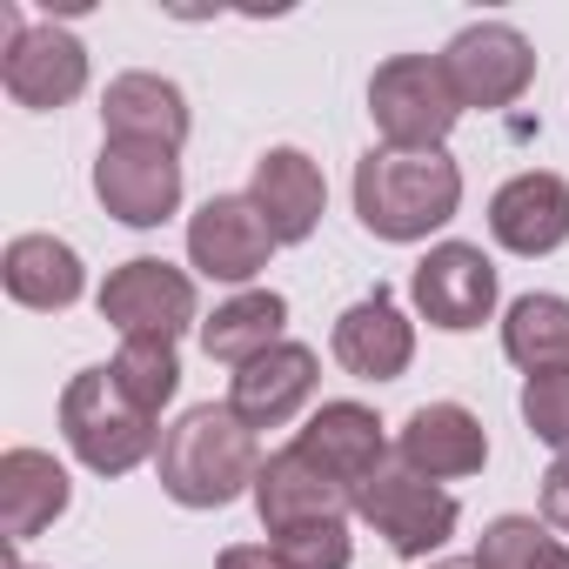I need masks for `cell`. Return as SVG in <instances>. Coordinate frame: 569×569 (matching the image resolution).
Here are the masks:
<instances>
[{
    "label": "cell",
    "mask_w": 569,
    "mask_h": 569,
    "mask_svg": "<svg viewBox=\"0 0 569 569\" xmlns=\"http://www.w3.org/2000/svg\"><path fill=\"white\" fill-rule=\"evenodd\" d=\"M476 569H569V542H556L536 516H496L482 529Z\"/></svg>",
    "instance_id": "24"
},
{
    "label": "cell",
    "mask_w": 569,
    "mask_h": 569,
    "mask_svg": "<svg viewBox=\"0 0 569 569\" xmlns=\"http://www.w3.org/2000/svg\"><path fill=\"white\" fill-rule=\"evenodd\" d=\"M274 549L289 556L296 569H349V556H356L349 522H302L289 536H274Z\"/></svg>",
    "instance_id": "27"
},
{
    "label": "cell",
    "mask_w": 569,
    "mask_h": 569,
    "mask_svg": "<svg viewBox=\"0 0 569 569\" xmlns=\"http://www.w3.org/2000/svg\"><path fill=\"white\" fill-rule=\"evenodd\" d=\"M8 569H28V562H21V556H8Z\"/></svg>",
    "instance_id": "31"
},
{
    "label": "cell",
    "mask_w": 569,
    "mask_h": 569,
    "mask_svg": "<svg viewBox=\"0 0 569 569\" xmlns=\"http://www.w3.org/2000/svg\"><path fill=\"white\" fill-rule=\"evenodd\" d=\"M436 569H476V562H436Z\"/></svg>",
    "instance_id": "30"
},
{
    "label": "cell",
    "mask_w": 569,
    "mask_h": 569,
    "mask_svg": "<svg viewBox=\"0 0 569 569\" xmlns=\"http://www.w3.org/2000/svg\"><path fill=\"white\" fill-rule=\"evenodd\" d=\"M542 522L569 536V456H556V462L542 469Z\"/></svg>",
    "instance_id": "28"
},
{
    "label": "cell",
    "mask_w": 569,
    "mask_h": 569,
    "mask_svg": "<svg viewBox=\"0 0 569 569\" xmlns=\"http://www.w3.org/2000/svg\"><path fill=\"white\" fill-rule=\"evenodd\" d=\"M502 349L516 369H569V302L562 296H516L502 316Z\"/></svg>",
    "instance_id": "23"
},
{
    "label": "cell",
    "mask_w": 569,
    "mask_h": 569,
    "mask_svg": "<svg viewBox=\"0 0 569 569\" xmlns=\"http://www.w3.org/2000/svg\"><path fill=\"white\" fill-rule=\"evenodd\" d=\"M329 349H336V362H342L349 376H362V382H396V376L409 369V356H416V329L402 322V309H396L389 289H369L356 309H342Z\"/></svg>",
    "instance_id": "17"
},
{
    "label": "cell",
    "mask_w": 569,
    "mask_h": 569,
    "mask_svg": "<svg viewBox=\"0 0 569 569\" xmlns=\"http://www.w3.org/2000/svg\"><path fill=\"white\" fill-rule=\"evenodd\" d=\"M456 208H462V168L442 148H429V154L369 148L356 161V214L382 241H422L429 228L456 221Z\"/></svg>",
    "instance_id": "1"
},
{
    "label": "cell",
    "mask_w": 569,
    "mask_h": 569,
    "mask_svg": "<svg viewBox=\"0 0 569 569\" xmlns=\"http://www.w3.org/2000/svg\"><path fill=\"white\" fill-rule=\"evenodd\" d=\"M254 509H261V529L268 536H289L302 522H349L356 509V489L336 482L329 469H316L296 442L289 449H274L254 476Z\"/></svg>",
    "instance_id": "10"
},
{
    "label": "cell",
    "mask_w": 569,
    "mask_h": 569,
    "mask_svg": "<svg viewBox=\"0 0 569 569\" xmlns=\"http://www.w3.org/2000/svg\"><path fill=\"white\" fill-rule=\"evenodd\" d=\"M409 296H416V309H422L429 329H449V336L482 329L489 309H496V261L476 241H442V248H429L416 261Z\"/></svg>",
    "instance_id": "7"
},
{
    "label": "cell",
    "mask_w": 569,
    "mask_h": 569,
    "mask_svg": "<svg viewBox=\"0 0 569 569\" xmlns=\"http://www.w3.org/2000/svg\"><path fill=\"white\" fill-rule=\"evenodd\" d=\"M94 194L114 221L128 228H161L181 208V161L174 148H141V141H101L94 161Z\"/></svg>",
    "instance_id": "9"
},
{
    "label": "cell",
    "mask_w": 569,
    "mask_h": 569,
    "mask_svg": "<svg viewBox=\"0 0 569 569\" xmlns=\"http://www.w3.org/2000/svg\"><path fill=\"white\" fill-rule=\"evenodd\" d=\"M281 241L268 234V221H261V208L248 201V194H214V201H201V214L188 221V261L208 274V281H254L261 268H268V254H274Z\"/></svg>",
    "instance_id": "11"
},
{
    "label": "cell",
    "mask_w": 569,
    "mask_h": 569,
    "mask_svg": "<svg viewBox=\"0 0 569 569\" xmlns=\"http://www.w3.org/2000/svg\"><path fill=\"white\" fill-rule=\"evenodd\" d=\"M522 422L536 442L569 456V369H536L522 382Z\"/></svg>",
    "instance_id": "26"
},
{
    "label": "cell",
    "mask_w": 569,
    "mask_h": 569,
    "mask_svg": "<svg viewBox=\"0 0 569 569\" xmlns=\"http://www.w3.org/2000/svg\"><path fill=\"white\" fill-rule=\"evenodd\" d=\"M281 322H289V302H281L274 289H241L201 322V349H208V362L248 369L254 356H268L281 342Z\"/></svg>",
    "instance_id": "22"
},
{
    "label": "cell",
    "mask_w": 569,
    "mask_h": 569,
    "mask_svg": "<svg viewBox=\"0 0 569 569\" xmlns=\"http://www.w3.org/2000/svg\"><path fill=\"white\" fill-rule=\"evenodd\" d=\"M248 201L261 208L268 234L289 248V241H309V234H316V221H322V208H329V181H322V168H316L302 148H268V154L254 161Z\"/></svg>",
    "instance_id": "13"
},
{
    "label": "cell",
    "mask_w": 569,
    "mask_h": 569,
    "mask_svg": "<svg viewBox=\"0 0 569 569\" xmlns=\"http://www.w3.org/2000/svg\"><path fill=\"white\" fill-rule=\"evenodd\" d=\"M0 281L21 309H74L81 302V254L61 234H21L8 241V261H0Z\"/></svg>",
    "instance_id": "21"
},
{
    "label": "cell",
    "mask_w": 569,
    "mask_h": 569,
    "mask_svg": "<svg viewBox=\"0 0 569 569\" xmlns=\"http://www.w3.org/2000/svg\"><path fill=\"white\" fill-rule=\"evenodd\" d=\"M254 476H261L254 429L228 402H201L161 436V489L181 509H228L241 489H254Z\"/></svg>",
    "instance_id": "2"
},
{
    "label": "cell",
    "mask_w": 569,
    "mask_h": 569,
    "mask_svg": "<svg viewBox=\"0 0 569 569\" xmlns=\"http://www.w3.org/2000/svg\"><path fill=\"white\" fill-rule=\"evenodd\" d=\"M369 114L382 128V148H442L449 128L462 121V101H456V81L442 68V54H396L376 68L369 81Z\"/></svg>",
    "instance_id": "4"
},
{
    "label": "cell",
    "mask_w": 569,
    "mask_h": 569,
    "mask_svg": "<svg viewBox=\"0 0 569 569\" xmlns=\"http://www.w3.org/2000/svg\"><path fill=\"white\" fill-rule=\"evenodd\" d=\"M61 436L68 449L94 469V476H128L134 462H148L161 449V429H154V409H141L114 369H81L68 389H61Z\"/></svg>",
    "instance_id": "3"
},
{
    "label": "cell",
    "mask_w": 569,
    "mask_h": 569,
    "mask_svg": "<svg viewBox=\"0 0 569 569\" xmlns=\"http://www.w3.org/2000/svg\"><path fill=\"white\" fill-rule=\"evenodd\" d=\"M442 68L456 81V101L462 108H509L536 81V48L509 21H476V28H462L442 48Z\"/></svg>",
    "instance_id": "8"
},
{
    "label": "cell",
    "mask_w": 569,
    "mask_h": 569,
    "mask_svg": "<svg viewBox=\"0 0 569 569\" xmlns=\"http://www.w3.org/2000/svg\"><path fill=\"white\" fill-rule=\"evenodd\" d=\"M101 322H114L121 342H174L194 322V281L161 254H134L101 281Z\"/></svg>",
    "instance_id": "6"
},
{
    "label": "cell",
    "mask_w": 569,
    "mask_h": 569,
    "mask_svg": "<svg viewBox=\"0 0 569 569\" xmlns=\"http://www.w3.org/2000/svg\"><path fill=\"white\" fill-rule=\"evenodd\" d=\"M296 449H302L316 469H329L336 482H349V489H362V482L389 462V436H382L376 409H362V402H322V409L309 416V429L296 436Z\"/></svg>",
    "instance_id": "18"
},
{
    "label": "cell",
    "mask_w": 569,
    "mask_h": 569,
    "mask_svg": "<svg viewBox=\"0 0 569 569\" xmlns=\"http://www.w3.org/2000/svg\"><path fill=\"white\" fill-rule=\"evenodd\" d=\"M396 456H402L416 476H429V482H456V476H476V469L489 462V436H482V422H476L462 402H422V409L402 422Z\"/></svg>",
    "instance_id": "14"
},
{
    "label": "cell",
    "mask_w": 569,
    "mask_h": 569,
    "mask_svg": "<svg viewBox=\"0 0 569 569\" xmlns=\"http://www.w3.org/2000/svg\"><path fill=\"white\" fill-rule=\"evenodd\" d=\"M108 141H141V148H181L188 141V94L168 74H114L101 94Z\"/></svg>",
    "instance_id": "19"
},
{
    "label": "cell",
    "mask_w": 569,
    "mask_h": 569,
    "mask_svg": "<svg viewBox=\"0 0 569 569\" xmlns=\"http://www.w3.org/2000/svg\"><path fill=\"white\" fill-rule=\"evenodd\" d=\"M0 88H8L21 108L48 114V108H68L81 88H88V48L68 34V28H28L8 54H0Z\"/></svg>",
    "instance_id": "12"
},
{
    "label": "cell",
    "mask_w": 569,
    "mask_h": 569,
    "mask_svg": "<svg viewBox=\"0 0 569 569\" xmlns=\"http://www.w3.org/2000/svg\"><path fill=\"white\" fill-rule=\"evenodd\" d=\"M108 369H114V382H121L141 409H154V416H161V402H174V389H181V356H174V342H121V356H114Z\"/></svg>",
    "instance_id": "25"
},
{
    "label": "cell",
    "mask_w": 569,
    "mask_h": 569,
    "mask_svg": "<svg viewBox=\"0 0 569 569\" xmlns=\"http://www.w3.org/2000/svg\"><path fill=\"white\" fill-rule=\"evenodd\" d=\"M221 569H296L274 542H241V549H221Z\"/></svg>",
    "instance_id": "29"
},
{
    "label": "cell",
    "mask_w": 569,
    "mask_h": 569,
    "mask_svg": "<svg viewBox=\"0 0 569 569\" xmlns=\"http://www.w3.org/2000/svg\"><path fill=\"white\" fill-rule=\"evenodd\" d=\"M309 396H316V349H309V342H274L268 356H254V362L234 369V382H228V409H234L248 429L289 422Z\"/></svg>",
    "instance_id": "16"
},
{
    "label": "cell",
    "mask_w": 569,
    "mask_h": 569,
    "mask_svg": "<svg viewBox=\"0 0 569 569\" xmlns=\"http://www.w3.org/2000/svg\"><path fill=\"white\" fill-rule=\"evenodd\" d=\"M68 496H74V482L48 449H8L0 456V529H8L14 549L34 542L68 509Z\"/></svg>",
    "instance_id": "20"
},
{
    "label": "cell",
    "mask_w": 569,
    "mask_h": 569,
    "mask_svg": "<svg viewBox=\"0 0 569 569\" xmlns=\"http://www.w3.org/2000/svg\"><path fill=\"white\" fill-rule=\"evenodd\" d=\"M489 234L509 254H549V248H562L569 241V181L542 174V168L502 181L496 201H489Z\"/></svg>",
    "instance_id": "15"
},
{
    "label": "cell",
    "mask_w": 569,
    "mask_h": 569,
    "mask_svg": "<svg viewBox=\"0 0 569 569\" xmlns=\"http://www.w3.org/2000/svg\"><path fill=\"white\" fill-rule=\"evenodd\" d=\"M356 516L396 549V556H429V549H442L449 536H456V496L442 489V482H429V476H416L402 456H389L362 489H356Z\"/></svg>",
    "instance_id": "5"
}]
</instances>
